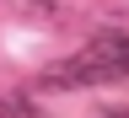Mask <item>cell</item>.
I'll return each instance as SVG.
<instances>
[{"instance_id": "3957f363", "label": "cell", "mask_w": 129, "mask_h": 118, "mask_svg": "<svg viewBox=\"0 0 129 118\" xmlns=\"http://www.w3.org/2000/svg\"><path fill=\"white\" fill-rule=\"evenodd\" d=\"M0 118H22V102H0Z\"/></svg>"}, {"instance_id": "7a4b0ae2", "label": "cell", "mask_w": 129, "mask_h": 118, "mask_svg": "<svg viewBox=\"0 0 129 118\" xmlns=\"http://www.w3.org/2000/svg\"><path fill=\"white\" fill-rule=\"evenodd\" d=\"M11 6H16V11H32V16H43V22H48V16H59V6H54V0H11Z\"/></svg>"}, {"instance_id": "6da1fadb", "label": "cell", "mask_w": 129, "mask_h": 118, "mask_svg": "<svg viewBox=\"0 0 129 118\" xmlns=\"http://www.w3.org/2000/svg\"><path fill=\"white\" fill-rule=\"evenodd\" d=\"M113 81H129V32H97L91 43H81L70 59L48 64L43 86L70 91V86H113Z\"/></svg>"}, {"instance_id": "277c9868", "label": "cell", "mask_w": 129, "mask_h": 118, "mask_svg": "<svg viewBox=\"0 0 129 118\" xmlns=\"http://www.w3.org/2000/svg\"><path fill=\"white\" fill-rule=\"evenodd\" d=\"M102 118H129V107H108V113H102Z\"/></svg>"}]
</instances>
